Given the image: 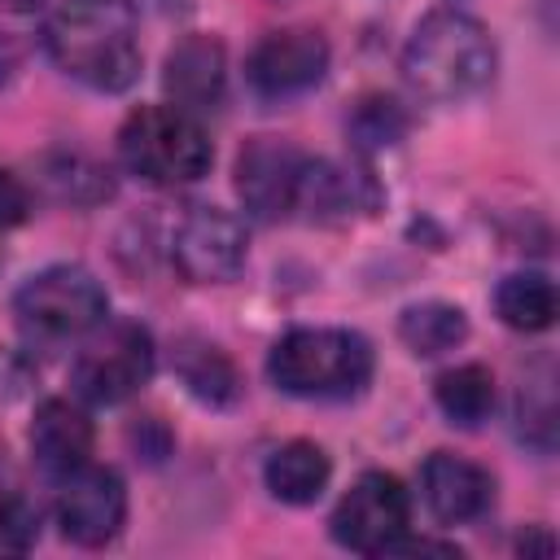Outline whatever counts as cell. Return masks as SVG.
Wrapping results in <instances>:
<instances>
[{
    "instance_id": "6da1fadb",
    "label": "cell",
    "mask_w": 560,
    "mask_h": 560,
    "mask_svg": "<svg viewBox=\"0 0 560 560\" xmlns=\"http://www.w3.org/2000/svg\"><path fill=\"white\" fill-rule=\"evenodd\" d=\"M44 48L61 74L122 92L140 74V18L131 0H61L44 22Z\"/></svg>"
},
{
    "instance_id": "7a4b0ae2",
    "label": "cell",
    "mask_w": 560,
    "mask_h": 560,
    "mask_svg": "<svg viewBox=\"0 0 560 560\" xmlns=\"http://www.w3.org/2000/svg\"><path fill=\"white\" fill-rule=\"evenodd\" d=\"M407 83L429 101H459L490 83L494 39L464 9H433L416 22L402 48Z\"/></svg>"
},
{
    "instance_id": "3957f363",
    "label": "cell",
    "mask_w": 560,
    "mask_h": 560,
    "mask_svg": "<svg viewBox=\"0 0 560 560\" xmlns=\"http://www.w3.org/2000/svg\"><path fill=\"white\" fill-rule=\"evenodd\" d=\"M267 376L293 398L341 402L372 381V346L350 328H293L271 346Z\"/></svg>"
},
{
    "instance_id": "277c9868",
    "label": "cell",
    "mask_w": 560,
    "mask_h": 560,
    "mask_svg": "<svg viewBox=\"0 0 560 560\" xmlns=\"http://www.w3.org/2000/svg\"><path fill=\"white\" fill-rule=\"evenodd\" d=\"M118 158L131 175L158 188H179L210 171L214 149L197 114H184L175 105H144L122 122Z\"/></svg>"
},
{
    "instance_id": "5b68a950",
    "label": "cell",
    "mask_w": 560,
    "mask_h": 560,
    "mask_svg": "<svg viewBox=\"0 0 560 560\" xmlns=\"http://www.w3.org/2000/svg\"><path fill=\"white\" fill-rule=\"evenodd\" d=\"M13 315H18V328H22L26 341L57 346V341L88 337L109 315V298H105L101 280L88 267L57 262V267L35 271L18 289Z\"/></svg>"
},
{
    "instance_id": "8992f818",
    "label": "cell",
    "mask_w": 560,
    "mask_h": 560,
    "mask_svg": "<svg viewBox=\"0 0 560 560\" xmlns=\"http://www.w3.org/2000/svg\"><path fill=\"white\" fill-rule=\"evenodd\" d=\"M153 337L136 319H101L74 354L70 385L92 407H118L153 376Z\"/></svg>"
},
{
    "instance_id": "52a82bcc",
    "label": "cell",
    "mask_w": 560,
    "mask_h": 560,
    "mask_svg": "<svg viewBox=\"0 0 560 560\" xmlns=\"http://www.w3.org/2000/svg\"><path fill=\"white\" fill-rule=\"evenodd\" d=\"M411 525V494L394 472H363L332 512V538L359 556H389Z\"/></svg>"
},
{
    "instance_id": "ba28073f",
    "label": "cell",
    "mask_w": 560,
    "mask_h": 560,
    "mask_svg": "<svg viewBox=\"0 0 560 560\" xmlns=\"http://www.w3.org/2000/svg\"><path fill=\"white\" fill-rule=\"evenodd\" d=\"M306 153L280 136H254L236 153V197L262 223L289 219L298 210V188L306 175Z\"/></svg>"
},
{
    "instance_id": "9c48e42d",
    "label": "cell",
    "mask_w": 560,
    "mask_h": 560,
    "mask_svg": "<svg viewBox=\"0 0 560 560\" xmlns=\"http://www.w3.org/2000/svg\"><path fill=\"white\" fill-rule=\"evenodd\" d=\"M245 223L219 206H192L171 241V258L184 280L192 284H223L245 267Z\"/></svg>"
},
{
    "instance_id": "30bf717a",
    "label": "cell",
    "mask_w": 560,
    "mask_h": 560,
    "mask_svg": "<svg viewBox=\"0 0 560 560\" xmlns=\"http://www.w3.org/2000/svg\"><path fill=\"white\" fill-rule=\"evenodd\" d=\"M57 525L79 547H105L118 538L127 521V486L114 468L83 464L70 477H61L57 490Z\"/></svg>"
},
{
    "instance_id": "8fae6325",
    "label": "cell",
    "mask_w": 560,
    "mask_h": 560,
    "mask_svg": "<svg viewBox=\"0 0 560 560\" xmlns=\"http://www.w3.org/2000/svg\"><path fill=\"white\" fill-rule=\"evenodd\" d=\"M324 70H328V39L306 26H284V31L262 35L245 66L254 92L271 101L311 92L324 79Z\"/></svg>"
},
{
    "instance_id": "7c38bea8",
    "label": "cell",
    "mask_w": 560,
    "mask_h": 560,
    "mask_svg": "<svg viewBox=\"0 0 560 560\" xmlns=\"http://www.w3.org/2000/svg\"><path fill=\"white\" fill-rule=\"evenodd\" d=\"M162 88L175 109L206 114L223 105L228 92V57L214 35H184L162 66Z\"/></svg>"
},
{
    "instance_id": "4fadbf2b",
    "label": "cell",
    "mask_w": 560,
    "mask_h": 560,
    "mask_svg": "<svg viewBox=\"0 0 560 560\" xmlns=\"http://www.w3.org/2000/svg\"><path fill=\"white\" fill-rule=\"evenodd\" d=\"M420 494L442 525H468L494 503V477L464 455L433 451L420 468Z\"/></svg>"
},
{
    "instance_id": "5bb4252c",
    "label": "cell",
    "mask_w": 560,
    "mask_h": 560,
    "mask_svg": "<svg viewBox=\"0 0 560 560\" xmlns=\"http://www.w3.org/2000/svg\"><path fill=\"white\" fill-rule=\"evenodd\" d=\"M92 420L70 398H44L31 420V455L48 477H70L74 468L92 464Z\"/></svg>"
},
{
    "instance_id": "9a60e30c",
    "label": "cell",
    "mask_w": 560,
    "mask_h": 560,
    "mask_svg": "<svg viewBox=\"0 0 560 560\" xmlns=\"http://www.w3.org/2000/svg\"><path fill=\"white\" fill-rule=\"evenodd\" d=\"M328 477H332L328 451L315 446V442H306V438L284 442L280 451H271V459H267V468H262L267 490H271L280 503H293V508L315 503V499L324 494Z\"/></svg>"
},
{
    "instance_id": "2e32d148",
    "label": "cell",
    "mask_w": 560,
    "mask_h": 560,
    "mask_svg": "<svg viewBox=\"0 0 560 560\" xmlns=\"http://www.w3.org/2000/svg\"><path fill=\"white\" fill-rule=\"evenodd\" d=\"M175 372H179V381L188 385V394L201 398V402H210V407H228V402H236V394H241V376H236L232 359H228L219 346H210V341H197V337L179 341V350H175Z\"/></svg>"
},
{
    "instance_id": "e0dca14e",
    "label": "cell",
    "mask_w": 560,
    "mask_h": 560,
    "mask_svg": "<svg viewBox=\"0 0 560 560\" xmlns=\"http://www.w3.org/2000/svg\"><path fill=\"white\" fill-rule=\"evenodd\" d=\"M433 398L442 407V416L459 429H477L490 411H494V376L481 363H459L446 368L433 385Z\"/></svg>"
},
{
    "instance_id": "ac0fdd59",
    "label": "cell",
    "mask_w": 560,
    "mask_h": 560,
    "mask_svg": "<svg viewBox=\"0 0 560 560\" xmlns=\"http://www.w3.org/2000/svg\"><path fill=\"white\" fill-rule=\"evenodd\" d=\"M494 311L516 332H542L556 319V284L538 271L503 276V284L494 289Z\"/></svg>"
},
{
    "instance_id": "d6986e66",
    "label": "cell",
    "mask_w": 560,
    "mask_h": 560,
    "mask_svg": "<svg viewBox=\"0 0 560 560\" xmlns=\"http://www.w3.org/2000/svg\"><path fill=\"white\" fill-rule=\"evenodd\" d=\"M398 337H402V346H407L411 354L438 359V354L455 350V346L468 337V319H464V311L451 306V302H416V306L402 311Z\"/></svg>"
},
{
    "instance_id": "ffe728a7",
    "label": "cell",
    "mask_w": 560,
    "mask_h": 560,
    "mask_svg": "<svg viewBox=\"0 0 560 560\" xmlns=\"http://www.w3.org/2000/svg\"><path fill=\"white\" fill-rule=\"evenodd\" d=\"M39 534V512L22 494L13 468L0 459V556H22Z\"/></svg>"
},
{
    "instance_id": "44dd1931",
    "label": "cell",
    "mask_w": 560,
    "mask_h": 560,
    "mask_svg": "<svg viewBox=\"0 0 560 560\" xmlns=\"http://www.w3.org/2000/svg\"><path fill=\"white\" fill-rule=\"evenodd\" d=\"M44 179H48V188H52L61 201L88 206V201L109 197V171H101V166L88 162V158H57Z\"/></svg>"
},
{
    "instance_id": "7402d4cb",
    "label": "cell",
    "mask_w": 560,
    "mask_h": 560,
    "mask_svg": "<svg viewBox=\"0 0 560 560\" xmlns=\"http://www.w3.org/2000/svg\"><path fill=\"white\" fill-rule=\"evenodd\" d=\"M402 127H407V118H402V109H398L394 101H368V105L354 114V122H350L359 149H381V144L398 140Z\"/></svg>"
},
{
    "instance_id": "603a6c76",
    "label": "cell",
    "mask_w": 560,
    "mask_h": 560,
    "mask_svg": "<svg viewBox=\"0 0 560 560\" xmlns=\"http://www.w3.org/2000/svg\"><path fill=\"white\" fill-rule=\"evenodd\" d=\"M31 210H35V197H31L26 179L13 175L9 166H0V232L22 228L31 219Z\"/></svg>"
},
{
    "instance_id": "cb8c5ba5",
    "label": "cell",
    "mask_w": 560,
    "mask_h": 560,
    "mask_svg": "<svg viewBox=\"0 0 560 560\" xmlns=\"http://www.w3.org/2000/svg\"><path fill=\"white\" fill-rule=\"evenodd\" d=\"M44 0H0V13H31V9H39Z\"/></svg>"
}]
</instances>
